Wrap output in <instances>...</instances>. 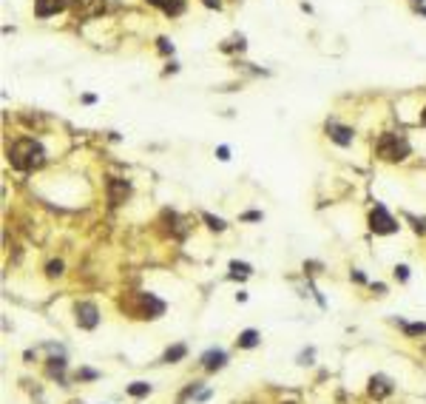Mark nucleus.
<instances>
[{"mask_svg":"<svg viewBox=\"0 0 426 404\" xmlns=\"http://www.w3.org/2000/svg\"><path fill=\"white\" fill-rule=\"evenodd\" d=\"M9 159L17 171H31V168H40L46 162V151L37 140H17L9 151Z\"/></svg>","mask_w":426,"mask_h":404,"instance_id":"nucleus-1","label":"nucleus"},{"mask_svg":"<svg viewBox=\"0 0 426 404\" xmlns=\"http://www.w3.org/2000/svg\"><path fill=\"white\" fill-rule=\"evenodd\" d=\"M378 154H381L383 159H390V162H401V159H406V154H409V142L398 134H383L381 140H378Z\"/></svg>","mask_w":426,"mask_h":404,"instance_id":"nucleus-2","label":"nucleus"},{"mask_svg":"<svg viewBox=\"0 0 426 404\" xmlns=\"http://www.w3.org/2000/svg\"><path fill=\"white\" fill-rule=\"evenodd\" d=\"M370 228L375 233H395L398 231V222L386 214V208H383V205H375V208H372V214H370Z\"/></svg>","mask_w":426,"mask_h":404,"instance_id":"nucleus-3","label":"nucleus"},{"mask_svg":"<svg viewBox=\"0 0 426 404\" xmlns=\"http://www.w3.org/2000/svg\"><path fill=\"white\" fill-rule=\"evenodd\" d=\"M74 316H77V325L85 327V330L97 327V322H100V310H97V305H91V302H80V305L74 307Z\"/></svg>","mask_w":426,"mask_h":404,"instance_id":"nucleus-4","label":"nucleus"},{"mask_svg":"<svg viewBox=\"0 0 426 404\" xmlns=\"http://www.w3.org/2000/svg\"><path fill=\"white\" fill-rule=\"evenodd\" d=\"M105 9V0H74V12L80 17H94Z\"/></svg>","mask_w":426,"mask_h":404,"instance_id":"nucleus-5","label":"nucleus"},{"mask_svg":"<svg viewBox=\"0 0 426 404\" xmlns=\"http://www.w3.org/2000/svg\"><path fill=\"white\" fill-rule=\"evenodd\" d=\"M131 194V182H125V179H108V196L114 205H120V202H125V196Z\"/></svg>","mask_w":426,"mask_h":404,"instance_id":"nucleus-6","label":"nucleus"},{"mask_svg":"<svg viewBox=\"0 0 426 404\" xmlns=\"http://www.w3.org/2000/svg\"><path fill=\"white\" fill-rule=\"evenodd\" d=\"M68 6V0H34V12L40 17H49V14H57Z\"/></svg>","mask_w":426,"mask_h":404,"instance_id":"nucleus-7","label":"nucleus"},{"mask_svg":"<svg viewBox=\"0 0 426 404\" xmlns=\"http://www.w3.org/2000/svg\"><path fill=\"white\" fill-rule=\"evenodd\" d=\"M225 361H227L225 350H207V353L202 356V368L205 370H219V368H225Z\"/></svg>","mask_w":426,"mask_h":404,"instance_id":"nucleus-8","label":"nucleus"},{"mask_svg":"<svg viewBox=\"0 0 426 404\" xmlns=\"http://www.w3.org/2000/svg\"><path fill=\"white\" fill-rule=\"evenodd\" d=\"M327 131H330V137H333L338 145H350L353 142V128H347V125H338V123H330L327 125Z\"/></svg>","mask_w":426,"mask_h":404,"instance_id":"nucleus-9","label":"nucleus"},{"mask_svg":"<svg viewBox=\"0 0 426 404\" xmlns=\"http://www.w3.org/2000/svg\"><path fill=\"white\" fill-rule=\"evenodd\" d=\"M390 393H392L390 379H383V376H372V379H370V396L383 398V396H390Z\"/></svg>","mask_w":426,"mask_h":404,"instance_id":"nucleus-10","label":"nucleus"},{"mask_svg":"<svg viewBox=\"0 0 426 404\" xmlns=\"http://www.w3.org/2000/svg\"><path fill=\"white\" fill-rule=\"evenodd\" d=\"M256 344H259V333L256 330H242L239 333V347H256Z\"/></svg>","mask_w":426,"mask_h":404,"instance_id":"nucleus-11","label":"nucleus"},{"mask_svg":"<svg viewBox=\"0 0 426 404\" xmlns=\"http://www.w3.org/2000/svg\"><path fill=\"white\" fill-rule=\"evenodd\" d=\"M128 393H131V396H148V393H151V384H145V381H134V384L128 387Z\"/></svg>","mask_w":426,"mask_h":404,"instance_id":"nucleus-12","label":"nucleus"},{"mask_svg":"<svg viewBox=\"0 0 426 404\" xmlns=\"http://www.w3.org/2000/svg\"><path fill=\"white\" fill-rule=\"evenodd\" d=\"M165 12H168V14H182L185 12V3H182V0H165Z\"/></svg>","mask_w":426,"mask_h":404,"instance_id":"nucleus-13","label":"nucleus"},{"mask_svg":"<svg viewBox=\"0 0 426 404\" xmlns=\"http://www.w3.org/2000/svg\"><path fill=\"white\" fill-rule=\"evenodd\" d=\"M185 353H188V350H185V344H177V347H170L168 353H165L162 361H177V359H182Z\"/></svg>","mask_w":426,"mask_h":404,"instance_id":"nucleus-14","label":"nucleus"},{"mask_svg":"<svg viewBox=\"0 0 426 404\" xmlns=\"http://www.w3.org/2000/svg\"><path fill=\"white\" fill-rule=\"evenodd\" d=\"M230 270H233L230 276H242V279L250 276V265H244V262H230Z\"/></svg>","mask_w":426,"mask_h":404,"instance_id":"nucleus-15","label":"nucleus"},{"mask_svg":"<svg viewBox=\"0 0 426 404\" xmlns=\"http://www.w3.org/2000/svg\"><path fill=\"white\" fill-rule=\"evenodd\" d=\"M205 222L213 228V231H225V222H222V219H216V216H210V214H205Z\"/></svg>","mask_w":426,"mask_h":404,"instance_id":"nucleus-16","label":"nucleus"},{"mask_svg":"<svg viewBox=\"0 0 426 404\" xmlns=\"http://www.w3.org/2000/svg\"><path fill=\"white\" fill-rule=\"evenodd\" d=\"M46 273H49V276H60V273H63V262H60V259H57V262H49Z\"/></svg>","mask_w":426,"mask_h":404,"instance_id":"nucleus-17","label":"nucleus"},{"mask_svg":"<svg viewBox=\"0 0 426 404\" xmlns=\"http://www.w3.org/2000/svg\"><path fill=\"white\" fill-rule=\"evenodd\" d=\"M403 330L409 336H420V333H426V325H403Z\"/></svg>","mask_w":426,"mask_h":404,"instance_id":"nucleus-18","label":"nucleus"},{"mask_svg":"<svg viewBox=\"0 0 426 404\" xmlns=\"http://www.w3.org/2000/svg\"><path fill=\"white\" fill-rule=\"evenodd\" d=\"M395 276H398L401 282H406V279H409V268H406V265H398V268H395Z\"/></svg>","mask_w":426,"mask_h":404,"instance_id":"nucleus-19","label":"nucleus"},{"mask_svg":"<svg viewBox=\"0 0 426 404\" xmlns=\"http://www.w3.org/2000/svg\"><path fill=\"white\" fill-rule=\"evenodd\" d=\"M216 154H219V159H230V151H227V145H219V151H216Z\"/></svg>","mask_w":426,"mask_h":404,"instance_id":"nucleus-20","label":"nucleus"},{"mask_svg":"<svg viewBox=\"0 0 426 404\" xmlns=\"http://www.w3.org/2000/svg\"><path fill=\"white\" fill-rule=\"evenodd\" d=\"M244 219H250V222H256V219H262V214H256V211H250V214H244Z\"/></svg>","mask_w":426,"mask_h":404,"instance_id":"nucleus-21","label":"nucleus"},{"mask_svg":"<svg viewBox=\"0 0 426 404\" xmlns=\"http://www.w3.org/2000/svg\"><path fill=\"white\" fill-rule=\"evenodd\" d=\"M159 51H170V46H168V40H165V37L159 40Z\"/></svg>","mask_w":426,"mask_h":404,"instance_id":"nucleus-22","label":"nucleus"},{"mask_svg":"<svg viewBox=\"0 0 426 404\" xmlns=\"http://www.w3.org/2000/svg\"><path fill=\"white\" fill-rule=\"evenodd\" d=\"M148 3H153V6H159V9L165 6V0H148Z\"/></svg>","mask_w":426,"mask_h":404,"instance_id":"nucleus-23","label":"nucleus"},{"mask_svg":"<svg viewBox=\"0 0 426 404\" xmlns=\"http://www.w3.org/2000/svg\"><path fill=\"white\" fill-rule=\"evenodd\" d=\"M205 3H207V6H216V9H219V0H205Z\"/></svg>","mask_w":426,"mask_h":404,"instance_id":"nucleus-24","label":"nucleus"},{"mask_svg":"<svg viewBox=\"0 0 426 404\" xmlns=\"http://www.w3.org/2000/svg\"><path fill=\"white\" fill-rule=\"evenodd\" d=\"M420 123H423V125H426V108H423V114H420Z\"/></svg>","mask_w":426,"mask_h":404,"instance_id":"nucleus-25","label":"nucleus"},{"mask_svg":"<svg viewBox=\"0 0 426 404\" xmlns=\"http://www.w3.org/2000/svg\"><path fill=\"white\" fill-rule=\"evenodd\" d=\"M71 404H80V401H71Z\"/></svg>","mask_w":426,"mask_h":404,"instance_id":"nucleus-26","label":"nucleus"},{"mask_svg":"<svg viewBox=\"0 0 426 404\" xmlns=\"http://www.w3.org/2000/svg\"><path fill=\"white\" fill-rule=\"evenodd\" d=\"M420 3H423V0H420Z\"/></svg>","mask_w":426,"mask_h":404,"instance_id":"nucleus-27","label":"nucleus"}]
</instances>
